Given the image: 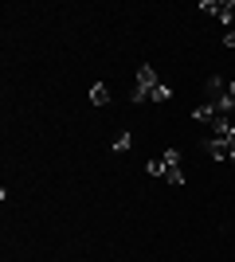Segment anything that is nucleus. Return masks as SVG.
I'll return each mask as SVG.
<instances>
[{
	"mask_svg": "<svg viewBox=\"0 0 235 262\" xmlns=\"http://www.w3.org/2000/svg\"><path fill=\"white\" fill-rule=\"evenodd\" d=\"M90 102H94V106H106V102H110V90L102 86V82H94V86H90Z\"/></svg>",
	"mask_w": 235,
	"mask_h": 262,
	"instance_id": "5",
	"label": "nucleus"
},
{
	"mask_svg": "<svg viewBox=\"0 0 235 262\" xmlns=\"http://www.w3.org/2000/svg\"><path fill=\"white\" fill-rule=\"evenodd\" d=\"M231 164H235V149H231Z\"/></svg>",
	"mask_w": 235,
	"mask_h": 262,
	"instance_id": "14",
	"label": "nucleus"
},
{
	"mask_svg": "<svg viewBox=\"0 0 235 262\" xmlns=\"http://www.w3.org/2000/svg\"><path fill=\"white\" fill-rule=\"evenodd\" d=\"M227 141H231V149H235V129H231V133H227Z\"/></svg>",
	"mask_w": 235,
	"mask_h": 262,
	"instance_id": "13",
	"label": "nucleus"
},
{
	"mask_svg": "<svg viewBox=\"0 0 235 262\" xmlns=\"http://www.w3.org/2000/svg\"><path fill=\"white\" fill-rule=\"evenodd\" d=\"M161 161L168 164V168H180V149H165V157Z\"/></svg>",
	"mask_w": 235,
	"mask_h": 262,
	"instance_id": "9",
	"label": "nucleus"
},
{
	"mask_svg": "<svg viewBox=\"0 0 235 262\" xmlns=\"http://www.w3.org/2000/svg\"><path fill=\"white\" fill-rule=\"evenodd\" d=\"M227 102H231V110H235V78L227 82Z\"/></svg>",
	"mask_w": 235,
	"mask_h": 262,
	"instance_id": "11",
	"label": "nucleus"
},
{
	"mask_svg": "<svg viewBox=\"0 0 235 262\" xmlns=\"http://www.w3.org/2000/svg\"><path fill=\"white\" fill-rule=\"evenodd\" d=\"M153 86H157V71H153L149 63L137 67V82H134V90H130V102H149Z\"/></svg>",
	"mask_w": 235,
	"mask_h": 262,
	"instance_id": "1",
	"label": "nucleus"
},
{
	"mask_svg": "<svg viewBox=\"0 0 235 262\" xmlns=\"http://www.w3.org/2000/svg\"><path fill=\"white\" fill-rule=\"evenodd\" d=\"M165 180H168L173 188H180V184H184V172H180V168H168V164H165Z\"/></svg>",
	"mask_w": 235,
	"mask_h": 262,
	"instance_id": "7",
	"label": "nucleus"
},
{
	"mask_svg": "<svg viewBox=\"0 0 235 262\" xmlns=\"http://www.w3.org/2000/svg\"><path fill=\"white\" fill-rule=\"evenodd\" d=\"M224 43H227V47H235V28H227V35H224Z\"/></svg>",
	"mask_w": 235,
	"mask_h": 262,
	"instance_id": "12",
	"label": "nucleus"
},
{
	"mask_svg": "<svg viewBox=\"0 0 235 262\" xmlns=\"http://www.w3.org/2000/svg\"><path fill=\"white\" fill-rule=\"evenodd\" d=\"M212 118H216V106H208V102L192 110V121H204V125H212Z\"/></svg>",
	"mask_w": 235,
	"mask_h": 262,
	"instance_id": "4",
	"label": "nucleus"
},
{
	"mask_svg": "<svg viewBox=\"0 0 235 262\" xmlns=\"http://www.w3.org/2000/svg\"><path fill=\"white\" fill-rule=\"evenodd\" d=\"M204 153L212 157V161H231V141H224V137H208V141H204Z\"/></svg>",
	"mask_w": 235,
	"mask_h": 262,
	"instance_id": "3",
	"label": "nucleus"
},
{
	"mask_svg": "<svg viewBox=\"0 0 235 262\" xmlns=\"http://www.w3.org/2000/svg\"><path fill=\"white\" fill-rule=\"evenodd\" d=\"M130 145H134V137H130V133H118V137H114V153H125Z\"/></svg>",
	"mask_w": 235,
	"mask_h": 262,
	"instance_id": "8",
	"label": "nucleus"
},
{
	"mask_svg": "<svg viewBox=\"0 0 235 262\" xmlns=\"http://www.w3.org/2000/svg\"><path fill=\"white\" fill-rule=\"evenodd\" d=\"M168 98H173V90H168L165 82H157V86H153V94H149V102H168Z\"/></svg>",
	"mask_w": 235,
	"mask_h": 262,
	"instance_id": "6",
	"label": "nucleus"
},
{
	"mask_svg": "<svg viewBox=\"0 0 235 262\" xmlns=\"http://www.w3.org/2000/svg\"><path fill=\"white\" fill-rule=\"evenodd\" d=\"M200 12H212L216 20H224L227 28H235V0H200Z\"/></svg>",
	"mask_w": 235,
	"mask_h": 262,
	"instance_id": "2",
	"label": "nucleus"
},
{
	"mask_svg": "<svg viewBox=\"0 0 235 262\" xmlns=\"http://www.w3.org/2000/svg\"><path fill=\"white\" fill-rule=\"evenodd\" d=\"M145 172H149V176H165V161H149Z\"/></svg>",
	"mask_w": 235,
	"mask_h": 262,
	"instance_id": "10",
	"label": "nucleus"
}]
</instances>
